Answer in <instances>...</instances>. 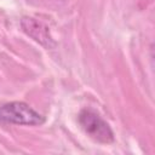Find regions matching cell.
<instances>
[{"label":"cell","mask_w":155,"mask_h":155,"mask_svg":"<svg viewBox=\"0 0 155 155\" xmlns=\"http://www.w3.org/2000/svg\"><path fill=\"white\" fill-rule=\"evenodd\" d=\"M79 122L86 134L93 140L99 143H110L114 140V133L111 128L94 110H81L79 114Z\"/></svg>","instance_id":"2"},{"label":"cell","mask_w":155,"mask_h":155,"mask_svg":"<svg viewBox=\"0 0 155 155\" xmlns=\"http://www.w3.org/2000/svg\"><path fill=\"white\" fill-rule=\"evenodd\" d=\"M0 121L13 125L36 126L45 121V117L23 102H10L0 107Z\"/></svg>","instance_id":"1"}]
</instances>
